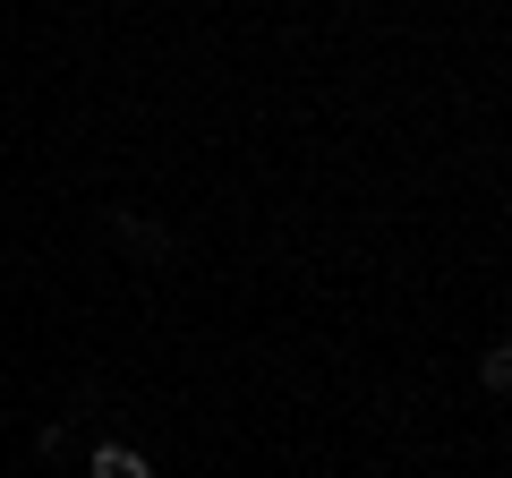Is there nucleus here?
<instances>
[{"instance_id":"nucleus-1","label":"nucleus","mask_w":512,"mask_h":478,"mask_svg":"<svg viewBox=\"0 0 512 478\" xmlns=\"http://www.w3.org/2000/svg\"><path fill=\"white\" fill-rule=\"evenodd\" d=\"M94 478H154L137 444H94Z\"/></svg>"},{"instance_id":"nucleus-2","label":"nucleus","mask_w":512,"mask_h":478,"mask_svg":"<svg viewBox=\"0 0 512 478\" xmlns=\"http://www.w3.org/2000/svg\"><path fill=\"white\" fill-rule=\"evenodd\" d=\"M478 376H487V393H504V385H512V350H487V359H478Z\"/></svg>"}]
</instances>
